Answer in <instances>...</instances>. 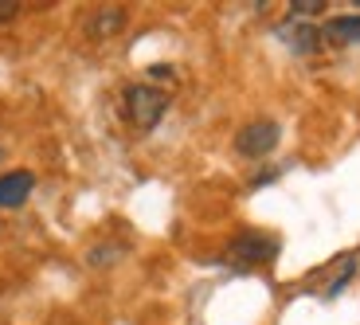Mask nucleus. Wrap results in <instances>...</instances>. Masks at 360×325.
Instances as JSON below:
<instances>
[{"mask_svg":"<svg viewBox=\"0 0 360 325\" xmlns=\"http://www.w3.org/2000/svg\"><path fill=\"white\" fill-rule=\"evenodd\" d=\"M321 8H325V0H294V4H290L294 16H317Z\"/></svg>","mask_w":360,"mask_h":325,"instance_id":"6e6552de","label":"nucleus"},{"mask_svg":"<svg viewBox=\"0 0 360 325\" xmlns=\"http://www.w3.org/2000/svg\"><path fill=\"white\" fill-rule=\"evenodd\" d=\"M20 12V4L16 0H0V24H4V20H12Z\"/></svg>","mask_w":360,"mask_h":325,"instance_id":"1a4fd4ad","label":"nucleus"},{"mask_svg":"<svg viewBox=\"0 0 360 325\" xmlns=\"http://www.w3.org/2000/svg\"><path fill=\"white\" fill-rule=\"evenodd\" d=\"M274 255H278V239L259 235V231H243L239 239H231V247H227V262H231V267H239V271L266 267Z\"/></svg>","mask_w":360,"mask_h":325,"instance_id":"f03ea898","label":"nucleus"},{"mask_svg":"<svg viewBox=\"0 0 360 325\" xmlns=\"http://www.w3.org/2000/svg\"><path fill=\"white\" fill-rule=\"evenodd\" d=\"M0 161H4V149H0Z\"/></svg>","mask_w":360,"mask_h":325,"instance_id":"9b49d317","label":"nucleus"},{"mask_svg":"<svg viewBox=\"0 0 360 325\" xmlns=\"http://www.w3.org/2000/svg\"><path fill=\"white\" fill-rule=\"evenodd\" d=\"M149 75H153V79H169L172 67H149Z\"/></svg>","mask_w":360,"mask_h":325,"instance_id":"9d476101","label":"nucleus"},{"mask_svg":"<svg viewBox=\"0 0 360 325\" xmlns=\"http://www.w3.org/2000/svg\"><path fill=\"white\" fill-rule=\"evenodd\" d=\"M122 24H126V12H122V8H102L98 16L90 20V36H94V39H106V36H114Z\"/></svg>","mask_w":360,"mask_h":325,"instance_id":"423d86ee","label":"nucleus"},{"mask_svg":"<svg viewBox=\"0 0 360 325\" xmlns=\"http://www.w3.org/2000/svg\"><path fill=\"white\" fill-rule=\"evenodd\" d=\"M325 36L333 44H360V16H333L325 24Z\"/></svg>","mask_w":360,"mask_h":325,"instance_id":"39448f33","label":"nucleus"},{"mask_svg":"<svg viewBox=\"0 0 360 325\" xmlns=\"http://www.w3.org/2000/svg\"><path fill=\"white\" fill-rule=\"evenodd\" d=\"M122 102H126V117L134 122L137 129H153L157 122L165 117V110H169V94L157 91V87H145V82L126 87Z\"/></svg>","mask_w":360,"mask_h":325,"instance_id":"f257e3e1","label":"nucleus"},{"mask_svg":"<svg viewBox=\"0 0 360 325\" xmlns=\"http://www.w3.org/2000/svg\"><path fill=\"white\" fill-rule=\"evenodd\" d=\"M282 129L278 122H270V117H262V122H251V126H243L239 134H235V149L243 157H251V161H259V157L274 153V145H278Z\"/></svg>","mask_w":360,"mask_h":325,"instance_id":"7ed1b4c3","label":"nucleus"},{"mask_svg":"<svg viewBox=\"0 0 360 325\" xmlns=\"http://www.w3.org/2000/svg\"><path fill=\"white\" fill-rule=\"evenodd\" d=\"M282 36H286V44L294 47V51H317V39H321V32H317V27L297 24V27H282Z\"/></svg>","mask_w":360,"mask_h":325,"instance_id":"0eeeda50","label":"nucleus"},{"mask_svg":"<svg viewBox=\"0 0 360 325\" xmlns=\"http://www.w3.org/2000/svg\"><path fill=\"white\" fill-rule=\"evenodd\" d=\"M32 189H36V177L24 169L16 172H4L0 177V208H20L27 196H32Z\"/></svg>","mask_w":360,"mask_h":325,"instance_id":"20e7f679","label":"nucleus"},{"mask_svg":"<svg viewBox=\"0 0 360 325\" xmlns=\"http://www.w3.org/2000/svg\"><path fill=\"white\" fill-rule=\"evenodd\" d=\"M356 8H360V0H356Z\"/></svg>","mask_w":360,"mask_h":325,"instance_id":"f8f14e48","label":"nucleus"}]
</instances>
